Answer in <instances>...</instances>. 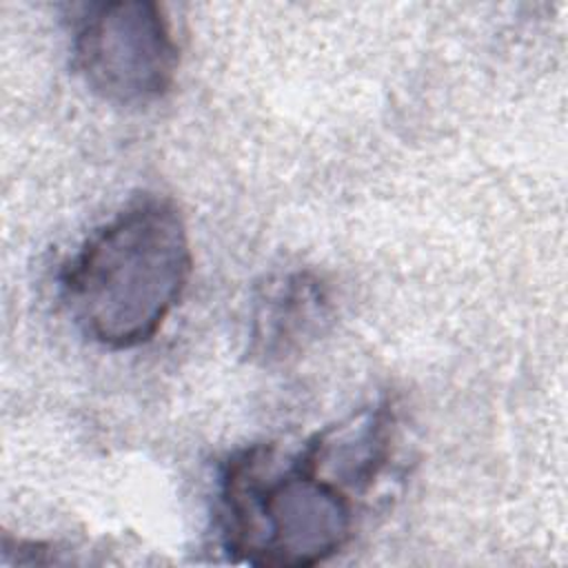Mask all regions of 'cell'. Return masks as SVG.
I'll return each instance as SVG.
<instances>
[{
	"label": "cell",
	"instance_id": "1",
	"mask_svg": "<svg viewBox=\"0 0 568 568\" xmlns=\"http://www.w3.org/2000/svg\"><path fill=\"white\" fill-rule=\"evenodd\" d=\"M191 271L182 211L164 195L142 193L89 233L60 273V293L84 337L129 351L160 333Z\"/></svg>",
	"mask_w": 568,
	"mask_h": 568
},
{
	"label": "cell",
	"instance_id": "2",
	"mask_svg": "<svg viewBox=\"0 0 568 568\" xmlns=\"http://www.w3.org/2000/svg\"><path fill=\"white\" fill-rule=\"evenodd\" d=\"M220 530L226 552L260 568H306L337 555L353 537V495L302 448L237 450L220 477Z\"/></svg>",
	"mask_w": 568,
	"mask_h": 568
},
{
	"label": "cell",
	"instance_id": "3",
	"mask_svg": "<svg viewBox=\"0 0 568 568\" xmlns=\"http://www.w3.org/2000/svg\"><path fill=\"white\" fill-rule=\"evenodd\" d=\"M71 62L104 102L146 106L173 87L178 44L158 2H93L73 20Z\"/></svg>",
	"mask_w": 568,
	"mask_h": 568
},
{
	"label": "cell",
	"instance_id": "4",
	"mask_svg": "<svg viewBox=\"0 0 568 568\" xmlns=\"http://www.w3.org/2000/svg\"><path fill=\"white\" fill-rule=\"evenodd\" d=\"M333 322L326 284L313 271H286L266 277L251 308L248 353L262 364H282L304 353Z\"/></svg>",
	"mask_w": 568,
	"mask_h": 568
}]
</instances>
